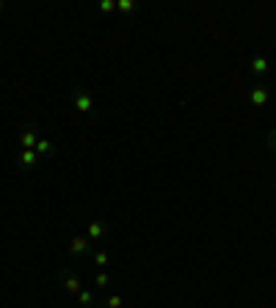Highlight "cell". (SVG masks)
Segmentation results:
<instances>
[{"instance_id": "obj_1", "label": "cell", "mask_w": 276, "mask_h": 308, "mask_svg": "<svg viewBox=\"0 0 276 308\" xmlns=\"http://www.w3.org/2000/svg\"><path fill=\"white\" fill-rule=\"evenodd\" d=\"M72 105H75V110H80V113H94V97L86 88H78L75 94H72Z\"/></svg>"}, {"instance_id": "obj_2", "label": "cell", "mask_w": 276, "mask_h": 308, "mask_svg": "<svg viewBox=\"0 0 276 308\" xmlns=\"http://www.w3.org/2000/svg\"><path fill=\"white\" fill-rule=\"evenodd\" d=\"M248 102H252L254 107H265L268 102H271V88H265V86L252 88V94H248Z\"/></svg>"}, {"instance_id": "obj_3", "label": "cell", "mask_w": 276, "mask_h": 308, "mask_svg": "<svg viewBox=\"0 0 276 308\" xmlns=\"http://www.w3.org/2000/svg\"><path fill=\"white\" fill-rule=\"evenodd\" d=\"M89 248H91V239L89 237H72V242H69V253H72V256H83Z\"/></svg>"}, {"instance_id": "obj_4", "label": "cell", "mask_w": 276, "mask_h": 308, "mask_svg": "<svg viewBox=\"0 0 276 308\" xmlns=\"http://www.w3.org/2000/svg\"><path fill=\"white\" fill-rule=\"evenodd\" d=\"M248 69H252L254 74H268L271 72V61H268L265 55H254L252 64H248Z\"/></svg>"}, {"instance_id": "obj_5", "label": "cell", "mask_w": 276, "mask_h": 308, "mask_svg": "<svg viewBox=\"0 0 276 308\" xmlns=\"http://www.w3.org/2000/svg\"><path fill=\"white\" fill-rule=\"evenodd\" d=\"M36 162H39L36 149H22V154H19V165H22L25 171H31V168H36Z\"/></svg>"}, {"instance_id": "obj_6", "label": "cell", "mask_w": 276, "mask_h": 308, "mask_svg": "<svg viewBox=\"0 0 276 308\" xmlns=\"http://www.w3.org/2000/svg\"><path fill=\"white\" fill-rule=\"evenodd\" d=\"M19 141H22V149H36L39 143V135L33 127H22V135H19Z\"/></svg>"}, {"instance_id": "obj_7", "label": "cell", "mask_w": 276, "mask_h": 308, "mask_svg": "<svg viewBox=\"0 0 276 308\" xmlns=\"http://www.w3.org/2000/svg\"><path fill=\"white\" fill-rule=\"evenodd\" d=\"M86 237H89L91 242L103 239V237H105V223H103V220H91V223H89V231H86Z\"/></svg>"}, {"instance_id": "obj_8", "label": "cell", "mask_w": 276, "mask_h": 308, "mask_svg": "<svg viewBox=\"0 0 276 308\" xmlns=\"http://www.w3.org/2000/svg\"><path fill=\"white\" fill-rule=\"evenodd\" d=\"M64 292L66 294H78L80 292V278L75 272H64Z\"/></svg>"}, {"instance_id": "obj_9", "label": "cell", "mask_w": 276, "mask_h": 308, "mask_svg": "<svg viewBox=\"0 0 276 308\" xmlns=\"http://www.w3.org/2000/svg\"><path fill=\"white\" fill-rule=\"evenodd\" d=\"M53 152H56V146H53L50 141L39 138V143H36V154H39V157H50Z\"/></svg>"}, {"instance_id": "obj_10", "label": "cell", "mask_w": 276, "mask_h": 308, "mask_svg": "<svg viewBox=\"0 0 276 308\" xmlns=\"http://www.w3.org/2000/svg\"><path fill=\"white\" fill-rule=\"evenodd\" d=\"M78 303L83 305V308H91L94 305V292L91 289H80L78 292Z\"/></svg>"}, {"instance_id": "obj_11", "label": "cell", "mask_w": 276, "mask_h": 308, "mask_svg": "<svg viewBox=\"0 0 276 308\" xmlns=\"http://www.w3.org/2000/svg\"><path fill=\"white\" fill-rule=\"evenodd\" d=\"M108 262H111V253H108V250H97V253H94V264H97V267H105Z\"/></svg>"}, {"instance_id": "obj_12", "label": "cell", "mask_w": 276, "mask_h": 308, "mask_svg": "<svg viewBox=\"0 0 276 308\" xmlns=\"http://www.w3.org/2000/svg\"><path fill=\"white\" fill-rule=\"evenodd\" d=\"M133 9H136L133 0H116V11H122V14H130Z\"/></svg>"}, {"instance_id": "obj_13", "label": "cell", "mask_w": 276, "mask_h": 308, "mask_svg": "<svg viewBox=\"0 0 276 308\" xmlns=\"http://www.w3.org/2000/svg\"><path fill=\"white\" fill-rule=\"evenodd\" d=\"M111 284V275H108V272H99L97 278H94V286H99V289H103V286H108Z\"/></svg>"}, {"instance_id": "obj_14", "label": "cell", "mask_w": 276, "mask_h": 308, "mask_svg": "<svg viewBox=\"0 0 276 308\" xmlns=\"http://www.w3.org/2000/svg\"><path fill=\"white\" fill-rule=\"evenodd\" d=\"M99 9H103L105 14H111V11H116V0H103V3H99Z\"/></svg>"}, {"instance_id": "obj_15", "label": "cell", "mask_w": 276, "mask_h": 308, "mask_svg": "<svg viewBox=\"0 0 276 308\" xmlns=\"http://www.w3.org/2000/svg\"><path fill=\"white\" fill-rule=\"evenodd\" d=\"M124 300L119 297V294H113V297H108V308H122Z\"/></svg>"}, {"instance_id": "obj_16", "label": "cell", "mask_w": 276, "mask_h": 308, "mask_svg": "<svg viewBox=\"0 0 276 308\" xmlns=\"http://www.w3.org/2000/svg\"><path fill=\"white\" fill-rule=\"evenodd\" d=\"M268 143H271V149L276 152V129H271V135H268Z\"/></svg>"}]
</instances>
